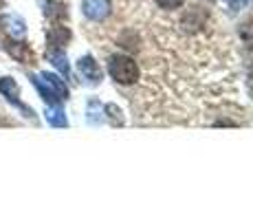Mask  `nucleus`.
<instances>
[{"mask_svg":"<svg viewBox=\"0 0 253 220\" xmlns=\"http://www.w3.org/2000/svg\"><path fill=\"white\" fill-rule=\"evenodd\" d=\"M108 73L119 84H134L139 80V66L128 55H113L108 60Z\"/></svg>","mask_w":253,"mask_h":220,"instance_id":"f257e3e1","label":"nucleus"},{"mask_svg":"<svg viewBox=\"0 0 253 220\" xmlns=\"http://www.w3.org/2000/svg\"><path fill=\"white\" fill-rule=\"evenodd\" d=\"M71 42V31L62 24H55L46 31V44L48 48H64Z\"/></svg>","mask_w":253,"mask_h":220,"instance_id":"423d86ee","label":"nucleus"},{"mask_svg":"<svg viewBox=\"0 0 253 220\" xmlns=\"http://www.w3.org/2000/svg\"><path fill=\"white\" fill-rule=\"evenodd\" d=\"M104 112L110 117V121H113V124H119V126L124 124V117H121V110L117 108L115 104H108V106H106V108H104Z\"/></svg>","mask_w":253,"mask_h":220,"instance_id":"dca6fc26","label":"nucleus"},{"mask_svg":"<svg viewBox=\"0 0 253 220\" xmlns=\"http://www.w3.org/2000/svg\"><path fill=\"white\" fill-rule=\"evenodd\" d=\"M46 60L51 62V64L55 66L64 77H71L69 60H66V55H64V51H62V48H48V51H46Z\"/></svg>","mask_w":253,"mask_h":220,"instance_id":"1a4fd4ad","label":"nucleus"},{"mask_svg":"<svg viewBox=\"0 0 253 220\" xmlns=\"http://www.w3.org/2000/svg\"><path fill=\"white\" fill-rule=\"evenodd\" d=\"M29 80H31V84L38 88V92H40V95H42V99H44L48 106H57V104H62V101L57 99V97L51 92V88H48V86L44 84V82L40 80V75H29Z\"/></svg>","mask_w":253,"mask_h":220,"instance_id":"f8f14e48","label":"nucleus"},{"mask_svg":"<svg viewBox=\"0 0 253 220\" xmlns=\"http://www.w3.org/2000/svg\"><path fill=\"white\" fill-rule=\"evenodd\" d=\"M77 71L82 73V77H84L88 84H99L101 82V68L92 55L80 57V60H77Z\"/></svg>","mask_w":253,"mask_h":220,"instance_id":"20e7f679","label":"nucleus"},{"mask_svg":"<svg viewBox=\"0 0 253 220\" xmlns=\"http://www.w3.org/2000/svg\"><path fill=\"white\" fill-rule=\"evenodd\" d=\"M82 9H84V16L90 20H104L113 11V2L110 0H82Z\"/></svg>","mask_w":253,"mask_h":220,"instance_id":"7ed1b4c3","label":"nucleus"},{"mask_svg":"<svg viewBox=\"0 0 253 220\" xmlns=\"http://www.w3.org/2000/svg\"><path fill=\"white\" fill-rule=\"evenodd\" d=\"M247 90H249V95H251V99H253V73L249 75V80H247Z\"/></svg>","mask_w":253,"mask_h":220,"instance_id":"a211bd4d","label":"nucleus"},{"mask_svg":"<svg viewBox=\"0 0 253 220\" xmlns=\"http://www.w3.org/2000/svg\"><path fill=\"white\" fill-rule=\"evenodd\" d=\"M205 20H207V13L198 7H192V9H187V13L183 16L181 24L185 31H198V29L205 24Z\"/></svg>","mask_w":253,"mask_h":220,"instance_id":"6e6552de","label":"nucleus"},{"mask_svg":"<svg viewBox=\"0 0 253 220\" xmlns=\"http://www.w3.org/2000/svg\"><path fill=\"white\" fill-rule=\"evenodd\" d=\"M238 33H240V40L245 42L249 48H253V20H249V22L242 24L240 31H238Z\"/></svg>","mask_w":253,"mask_h":220,"instance_id":"2eb2a0df","label":"nucleus"},{"mask_svg":"<svg viewBox=\"0 0 253 220\" xmlns=\"http://www.w3.org/2000/svg\"><path fill=\"white\" fill-rule=\"evenodd\" d=\"M40 80L44 82L48 88H51V92H53V95H55L60 101H66V99H69V88H66V84L55 75V73H40Z\"/></svg>","mask_w":253,"mask_h":220,"instance_id":"0eeeda50","label":"nucleus"},{"mask_svg":"<svg viewBox=\"0 0 253 220\" xmlns=\"http://www.w3.org/2000/svg\"><path fill=\"white\" fill-rule=\"evenodd\" d=\"M4 48H7V53L13 60L22 62V64H33V51L29 48V44L18 42V40H7L4 42Z\"/></svg>","mask_w":253,"mask_h":220,"instance_id":"39448f33","label":"nucleus"},{"mask_svg":"<svg viewBox=\"0 0 253 220\" xmlns=\"http://www.w3.org/2000/svg\"><path fill=\"white\" fill-rule=\"evenodd\" d=\"M88 121L90 124H101V121H104V106L99 104V101L97 99H90L88 101Z\"/></svg>","mask_w":253,"mask_h":220,"instance_id":"4468645a","label":"nucleus"},{"mask_svg":"<svg viewBox=\"0 0 253 220\" xmlns=\"http://www.w3.org/2000/svg\"><path fill=\"white\" fill-rule=\"evenodd\" d=\"M211 2H216V0H211Z\"/></svg>","mask_w":253,"mask_h":220,"instance_id":"6ab92c4d","label":"nucleus"},{"mask_svg":"<svg viewBox=\"0 0 253 220\" xmlns=\"http://www.w3.org/2000/svg\"><path fill=\"white\" fill-rule=\"evenodd\" d=\"M44 117H46L48 124L55 126V128H66V126H69V119H66L64 110L60 108V104H57V106H48V108L44 110Z\"/></svg>","mask_w":253,"mask_h":220,"instance_id":"9b49d317","label":"nucleus"},{"mask_svg":"<svg viewBox=\"0 0 253 220\" xmlns=\"http://www.w3.org/2000/svg\"><path fill=\"white\" fill-rule=\"evenodd\" d=\"M4 24H7L11 38H22L24 31H27V27H24V20H22V18H18V16H7V18H4Z\"/></svg>","mask_w":253,"mask_h":220,"instance_id":"ddd939ff","label":"nucleus"},{"mask_svg":"<svg viewBox=\"0 0 253 220\" xmlns=\"http://www.w3.org/2000/svg\"><path fill=\"white\" fill-rule=\"evenodd\" d=\"M183 2L185 0H157V4L161 9H178V7H183Z\"/></svg>","mask_w":253,"mask_h":220,"instance_id":"f3484780","label":"nucleus"},{"mask_svg":"<svg viewBox=\"0 0 253 220\" xmlns=\"http://www.w3.org/2000/svg\"><path fill=\"white\" fill-rule=\"evenodd\" d=\"M42 7H44V16L51 20H62L66 18V4L60 0H42Z\"/></svg>","mask_w":253,"mask_h":220,"instance_id":"9d476101","label":"nucleus"},{"mask_svg":"<svg viewBox=\"0 0 253 220\" xmlns=\"http://www.w3.org/2000/svg\"><path fill=\"white\" fill-rule=\"evenodd\" d=\"M251 2H253V0H251Z\"/></svg>","mask_w":253,"mask_h":220,"instance_id":"aec40b11","label":"nucleus"},{"mask_svg":"<svg viewBox=\"0 0 253 220\" xmlns=\"http://www.w3.org/2000/svg\"><path fill=\"white\" fill-rule=\"evenodd\" d=\"M0 92L4 95V99H7L9 104L16 106L18 110H22L27 117H31V119L36 117V115H33V110L20 101V88H18V84H16V80H13V77H0Z\"/></svg>","mask_w":253,"mask_h":220,"instance_id":"f03ea898","label":"nucleus"}]
</instances>
